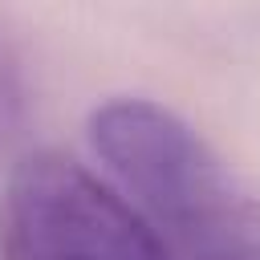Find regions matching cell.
Wrapping results in <instances>:
<instances>
[{"instance_id":"obj_1","label":"cell","mask_w":260,"mask_h":260,"mask_svg":"<svg viewBox=\"0 0 260 260\" xmlns=\"http://www.w3.org/2000/svg\"><path fill=\"white\" fill-rule=\"evenodd\" d=\"M0 260H171L154 223L69 154L20 158L0 195Z\"/></svg>"},{"instance_id":"obj_2","label":"cell","mask_w":260,"mask_h":260,"mask_svg":"<svg viewBox=\"0 0 260 260\" xmlns=\"http://www.w3.org/2000/svg\"><path fill=\"white\" fill-rule=\"evenodd\" d=\"M89 146L110 171V187L150 223L191 232L223 203V175L211 146L150 98H110L89 114Z\"/></svg>"},{"instance_id":"obj_3","label":"cell","mask_w":260,"mask_h":260,"mask_svg":"<svg viewBox=\"0 0 260 260\" xmlns=\"http://www.w3.org/2000/svg\"><path fill=\"white\" fill-rule=\"evenodd\" d=\"M24 114V81H20V61L12 53V45L0 32V154L8 150V142L16 138Z\"/></svg>"}]
</instances>
